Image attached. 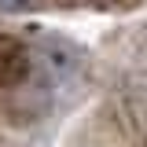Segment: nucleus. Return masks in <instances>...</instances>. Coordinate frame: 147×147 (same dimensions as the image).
<instances>
[{
    "instance_id": "nucleus-2",
    "label": "nucleus",
    "mask_w": 147,
    "mask_h": 147,
    "mask_svg": "<svg viewBox=\"0 0 147 147\" xmlns=\"http://www.w3.org/2000/svg\"><path fill=\"white\" fill-rule=\"evenodd\" d=\"M33 63H37V77L55 85V81H63V77H70L77 70V52L59 37H44L33 52Z\"/></svg>"
},
{
    "instance_id": "nucleus-3",
    "label": "nucleus",
    "mask_w": 147,
    "mask_h": 147,
    "mask_svg": "<svg viewBox=\"0 0 147 147\" xmlns=\"http://www.w3.org/2000/svg\"><path fill=\"white\" fill-rule=\"evenodd\" d=\"M0 7L4 11H26V7H33V0H0Z\"/></svg>"
},
{
    "instance_id": "nucleus-1",
    "label": "nucleus",
    "mask_w": 147,
    "mask_h": 147,
    "mask_svg": "<svg viewBox=\"0 0 147 147\" xmlns=\"http://www.w3.org/2000/svg\"><path fill=\"white\" fill-rule=\"evenodd\" d=\"M52 103H55L52 85L44 77H33L22 88H15V96H7V114L18 125H30V121H40L44 114H52Z\"/></svg>"
}]
</instances>
